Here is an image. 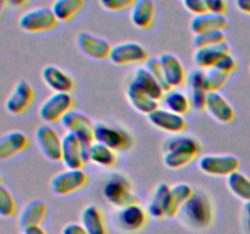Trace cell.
<instances>
[{
  "instance_id": "cell-12",
  "label": "cell",
  "mask_w": 250,
  "mask_h": 234,
  "mask_svg": "<svg viewBox=\"0 0 250 234\" xmlns=\"http://www.w3.org/2000/svg\"><path fill=\"white\" fill-rule=\"evenodd\" d=\"M148 214V211L142 205L133 202L119 209L116 214L117 226L125 233H137L146 227Z\"/></svg>"
},
{
  "instance_id": "cell-26",
  "label": "cell",
  "mask_w": 250,
  "mask_h": 234,
  "mask_svg": "<svg viewBox=\"0 0 250 234\" xmlns=\"http://www.w3.org/2000/svg\"><path fill=\"white\" fill-rule=\"evenodd\" d=\"M28 145V138L22 131L6 132L0 138V158H9L21 153Z\"/></svg>"
},
{
  "instance_id": "cell-18",
  "label": "cell",
  "mask_w": 250,
  "mask_h": 234,
  "mask_svg": "<svg viewBox=\"0 0 250 234\" xmlns=\"http://www.w3.org/2000/svg\"><path fill=\"white\" fill-rule=\"evenodd\" d=\"M205 110L211 116V118L220 123H229L236 117V112H234L232 105L220 92L208 93Z\"/></svg>"
},
{
  "instance_id": "cell-20",
  "label": "cell",
  "mask_w": 250,
  "mask_h": 234,
  "mask_svg": "<svg viewBox=\"0 0 250 234\" xmlns=\"http://www.w3.org/2000/svg\"><path fill=\"white\" fill-rule=\"evenodd\" d=\"M165 71L166 79H167L170 88H178L183 85L187 80V73H186L185 66L180 61V58L171 53H163L159 56Z\"/></svg>"
},
{
  "instance_id": "cell-28",
  "label": "cell",
  "mask_w": 250,
  "mask_h": 234,
  "mask_svg": "<svg viewBox=\"0 0 250 234\" xmlns=\"http://www.w3.org/2000/svg\"><path fill=\"white\" fill-rule=\"evenodd\" d=\"M81 223L88 234H107L103 211L95 205H87L81 212Z\"/></svg>"
},
{
  "instance_id": "cell-37",
  "label": "cell",
  "mask_w": 250,
  "mask_h": 234,
  "mask_svg": "<svg viewBox=\"0 0 250 234\" xmlns=\"http://www.w3.org/2000/svg\"><path fill=\"white\" fill-rule=\"evenodd\" d=\"M16 211V202L11 192L6 187H0V216L7 218L15 214Z\"/></svg>"
},
{
  "instance_id": "cell-24",
  "label": "cell",
  "mask_w": 250,
  "mask_h": 234,
  "mask_svg": "<svg viewBox=\"0 0 250 234\" xmlns=\"http://www.w3.org/2000/svg\"><path fill=\"white\" fill-rule=\"evenodd\" d=\"M129 19L137 28H149L155 20V4L153 0H136L131 7Z\"/></svg>"
},
{
  "instance_id": "cell-33",
  "label": "cell",
  "mask_w": 250,
  "mask_h": 234,
  "mask_svg": "<svg viewBox=\"0 0 250 234\" xmlns=\"http://www.w3.org/2000/svg\"><path fill=\"white\" fill-rule=\"evenodd\" d=\"M84 0H54L51 10L58 21L67 22L82 10Z\"/></svg>"
},
{
  "instance_id": "cell-4",
  "label": "cell",
  "mask_w": 250,
  "mask_h": 234,
  "mask_svg": "<svg viewBox=\"0 0 250 234\" xmlns=\"http://www.w3.org/2000/svg\"><path fill=\"white\" fill-rule=\"evenodd\" d=\"M60 122L63 128L66 129V132H70V133L75 134L80 139L83 151H84L85 160H87V162H89V160H88V153H89L90 145L95 141L94 123L90 121L87 115L73 109L71 111H68L62 117V119Z\"/></svg>"
},
{
  "instance_id": "cell-9",
  "label": "cell",
  "mask_w": 250,
  "mask_h": 234,
  "mask_svg": "<svg viewBox=\"0 0 250 234\" xmlns=\"http://www.w3.org/2000/svg\"><path fill=\"white\" fill-rule=\"evenodd\" d=\"M73 98L71 93H53L39 106L38 115L44 122L54 123L62 119V117L73 107Z\"/></svg>"
},
{
  "instance_id": "cell-23",
  "label": "cell",
  "mask_w": 250,
  "mask_h": 234,
  "mask_svg": "<svg viewBox=\"0 0 250 234\" xmlns=\"http://www.w3.org/2000/svg\"><path fill=\"white\" fill-rule=\"evenodd\" d=\"M227 26L225 15L207 11L204 14L195 15L189 22V28L193 34H200L210 31H224Z\"/></svg>"
},
{
  "instance_id": "cell-40",
  "label": "cell",
  "mask_w": 250,
  "mask_h": 234,
  "mask_svg": "<svg viewBox=\"0 0 250 234\" xmlns=\"http://www.w3.org/2000/svg\"><path fill=\"white\" fill-rule=\"evenodd\" d=\"M98 1H99L100 6L103 9L107 10V11L116 12L128 9V7L131 9L136 0H98Z\"/></svg>"
},
{
  "instance_id": "cell-34",
  "label": "cell",
  "mask_w": 250,
  "mask_h": 234,
  "mask_svg": "<svg viewBox=\"0 0 250 234\" xmlns=\"http://www.w3.org/2000/svg\"><path fill=\"white\" fill-rule=\"evenodd\" d=\"M229 75L225 73L224 71L219 70L216 67H211L205 70L204 78V88L208 93L210 92H219L225 83L227 82V78Z\"/></svg>"
},
{
  "instance_id": "cell-45",
  "label": "cell",
  "mask_w": 250,
  "mask_h": 234,
  "mask_svg": "<svg viewBox=\"0 0 250 234\" xmlns=\"http://www.w3.org/2000/svg\"><path fill=\"white\" fill-rule=\"evenodd\" d=\"M236 6L239 11L250 15V0H236Z\"/></svg>"
},
{
  "instance_id": "cell-25",
  "label": "cell",
  "mask_w": 250,
  "mask_h": 234,
  "mask_svg": "<svg viewBox=\"0 0 250 234\" xmlns=\"http://www.w3.org/2000/svg\"><path fill=\"white\" fill-rule=\"evenodd\" d=\"M193 192L194 189L188 183L180 182L171 185L167 197V206H166V218H173L177 216L181 207L189 199Z\"/></svg>"
},
{
  "instance_id": "cell-6",
  "label": "cell",
  "mask_w": 250,
  "mask_h": 234,
  "mask_svg": "<svg viewBox=\"0 0 250 234\" xmlns=\"http://www.w3.org/2000/svg\"><path fill=\"white\" fill-rule=\"evenodd\" d=\"M198 167L203 173L212 177H229L239 168V160L231 154H208L198 161Z\"/></svg>"
},
{
  "instance_id": "cell-36",
  "label": "cell",
  "mask_w": 250,
  "mask_h": 234,
  "mask_svg": "<svg viewBox=\"0 0 250 234\" xmlns=\"http://www.w3.org/2000/svg\"><path fill=\"white\" fill-rule=\"evenodd\" d=\"M144 67L146 68V70L149 71V72L153 75V77L155 78L156 80H158L159 83L161 84V87L165 89V92H167V90H170V85H168L167 83V79H166V76H165V71H164V67L163 65H161V61L160 58H155V56H153V58H149L148 60L144 62Z\"/></svg>"
},
{
  "instance_id": "cell-30",
  "label": "cell",
  "mask_w": 250,
  "mask_h": 234,
  "mask_svg": "<svg viewBox=\"0 0 250 234\" xmlns=\"http://www.w3.org/2000/svg\"><path fill=\"white\" fill-rule=\"evenodd\" d=\"M88 160H89V162L100 166V167L110 168L115 166L117 161L116 151L110 149L109 146L104 145V144L94 141L89 148Z\"/></svg>"
},
{
  "instance_id": "cell-11",
  "label": "cell",
  "mask_w": 250,
  "mask_h": 234,
  "mask_svg": "<svg viewBox=\"0 0 250 234\" xmlns=\"http://www.w3.org/2000/svg\"><path fill=\"white\" fill-rule=\"evenodd\" d=\"M37 145L44 157L53 162L61 161V149H62V136L58 134V132L53 127L48 124H42L37 127L36 133Z\"/></svg>"
},
{
  "instance_id": "cell-5",
  "label": "cell",
  "mask_w": 250,
  "mask_h": 234,
  "mask_svg": "<svg viewBox=\"0 0 250 234\" xmlns=\"http://www.w3.org/2000/svg\"><path fill=\"white\" fill-rule=\"evenodd\" d=\"M94 140L115 151L129 150L133 145V138L126 129L105 122H94Z\"/></svg>"
},
{
  "instance_id": "cell-41",
  "label": "cell",
  "mask_w": 250,
  "mask_h": 234,
  "mask_svg": "<svg viewBox=\"0 0 250 234\" xmlns=\"http://www.w3.org/2000/svg\"><path fill=\"white\" fill-rule=\"evenodd\" d=\"M214 67L224 71V72L227 73V75H231V73L233 72L237 67L236 58L231 55V53H229V54H226V55L222 56V58L217 61L216 65H215Z\"/></svg>"
},
{
  "instance_id": "cell-19",
  "label": "cell",
  "mask_w": 250,
  "mask_h": 234,
  "mask_svg": "<svg viewBox=\"0 0 250 234\" xmlns=\"http://www.w3.org/2000/svg\"><path fill=\"white\" fill-rule=\"evenodd\" d=\"M46 214V204L42 200H31L22 207L19 214V227L22 232L41 226Z\"/></svg>"
},
{
  "instance_id": "cell-39",
  "label": "cell",
  "mask_w": 250,
  "mask_h": 234,
  "mask_svg": "<svg viewBox=\"0 0 250 234\" xmlns=\"http://www.w3.org/2000/svg\"><path fill=\"white\" fill-rule=\"evenodd\" d=\"M204 78H205V70L203 68H194L187 75V83L189 89H205L204 88Z\"/></svg>"
},
{
  "instance_id": "cell-27",
  "label": "cell",
  "mask_w": 250,
  "mask_h": 234,
  "mask_svg": "<svg viewBox=\"0 0 250 234\" xmlns=\"http://www.w3.org/2000/svg\"><path fill=\"white\" fill-rule=\"evenodd\" d=\"M132 82L158 101L163 99L164 94H165V89L161 87L160 83L153 77V75L144 66H139L136 68Z\"/></svg>"
},
{
  "instance_id": "cell-15",
  "label": "cell",
  "mask_w": 250,
  "mask_h": 234,
  "mask_svg": "<svg viewBox=\"0 0 250 234\" xmlns=\"http://www.w3.org/2000/svg\"><path fill=\"white\" fill-rule=\"evenodd\" d=\"M148 121L155 128L171 134H180L187 128V122L182 115L170 111L167 109H156L155 111L148 115Z\"/></svg>"
},
{
  "instance_id": "cell-29",
  "label": "cell",
  "mask_w": 250,
  "mask_h": 234,
  "mask_svg": "<svg viewBox=\"0 0 250 234\" xmlns=\"http://www.w3.org/2000/svg\"><path fill=\"white\" fill-rule=\"evenodd\" d=\"M171 185L167 183H159L151 194L150 200L146 205V211L149 216L154 218H165L166 217V206H167V197L170 193Z\"/></svg>"
},
{
  "instance_id": "cell-8",
  "label": "cell",
  "mask_w": 250,
  "mask_h": 234,
  "mask_svg": "<svg viewBox=\"0 0 250 234\" xmlns=\"http://www.w3.org/2000/svg\"><path fill=\"white\" fill-rule=\"evenodd\" d=\"M87 182L88 176L82 168L80 170L66 168L51 177L49 187L54 194L63 196V195H68L82 189L87 184Z\"/></svg>"
},
{
  "instance_id": "cell-43",
  "label": "cell",
  "mask_w": 250,
  "mask_h": 234,
  "mask_svg": "<svg viewBox=\"0 0 250 234\" xmlns=\"http://www.w3.org/2000/svg\"><path fill=\"white\" fill-rule=\"evenodd\" d=\"M207 1L208 11L215 12V14L225 15L226 11V0H205Z\"/></svg>"
},
{
  "instance_id": "cell-38",
  "label": "cell",
  "mask_w": 250,
  "mask_h": 234,
  "mask_svg": "<svg viewBox=\"0 0 250 234\" xmlns=\"http://www.w3.org/2000/svg\"><path fill=\"white\" fill-rule=\"evenodd\" d=\"M189 100L190 106L197 111H203L207 106V99H208V92L205 89H189Z\"/></svg>"
},
{
  "instance_id": "cell-14",
  "label": "cell",
  "mask_w": 250,
  "mask_h": 234,
  "mask_svg": "<svg viewBox=\"0 0 250 234\" xmlns=\"http://www.w3.org/2000/svg\"><path fill=\"white\" fill-rule=\"evenodd\" d=\"M76 43L78 49L88 58H95V60H105L109 58L110 51L112 45L104 38L89 33V32L82 31L76 37Z\"/></svg>"
},
{
  "instance_id": "cell-7",
  "label": "cell",
  "mask_w": 250,
  "mask_h": 234,
  "mask_svg": "<svg viewBox=\"0 0 250 234\" xmlns=\"http://www.w3.org/2000/svg\"><path fill=\"white\" fill-rule=\"evenodd\" d=\"M58 22L51 7L39 6L24 11L20 16L19 26L24 32L37 33V32H44L54 28Z\"/></svg>"
},
{
  "instance_id": "cell-3",
  "label": "cell",
  "mask_w": 250,
  "mask_h": 234,
  "mask_svg": "<svg viewBox=\"0 0 250 234\" xmlns=\"http://www.w3.org/2000/svg\"><path fill=\"white\" fill-rule=\"evenodd\" d=\"M103 196L116 209L138 202L134 196L131 180L121 172H114L107 177L103 187Z\"/></svg>"
},
{
  "instance_id": "cell-50",
  "label": "cell",
  "mask_w": 250,
  "mask_h": 234,
  "mask_svg": "<svg viewBox=\"0 0 250 234\" xmlns=\"http://www.w3.org/2000/svg\"><path fill=\"white\" fill-rule=\"evenodd\" d=\"M249 71H250V68H249Z\"/></svg>"
},
{
  "instance_id": "cell-44",
  "label": "cell",
  "mask_w": 250,
  "mask_h": 234,
  "mask_svg": "<svg viewBox=\"0 0 250 234\" xmlns=\"http://www.w3.org/2000/svg\"><path fill=\"white\" fill-rule=\"evenodd\" d=\"M61 234H88V232L87 229L83 227L82 223L71 222V223L65 224V226L62 227Z\"/></svg>"
},
{
  "instance_id": "cell-22",
  "label": "cell",
  "mask_w": 250,
  "mask_h": 234,
  "mask_svg": "<svg viewBox=\"0 0 250 234\" xmlns=\"http://www.w3.org/2000/svg\"><path fill=\"white\" fill-rule=\"evenodd\" d=\"M126 98L127 101L129 102V105H131L137 112H139V114H143L148 116L151 112L155 111L156 109H159L158 100L153 99L150 95L146 94L144 90H142L141 88L137 84H134L132 80L129 82L128 87H127Z\"/></svg>"
},
{
  "instance_id": "cell-16",
  "label": "cell",
  "mask_w": 250,
  "mask_h": 234,
  "mask_svg": "<svg viewBox=\"0 0 250 234\" xmlns=\"http://www.w3.org/2000/svg\"><path fill=\"white\" fill-rule=\"evenodd\" d=\"M61 162L66 168H73V170H80L87 163L80 139L70 132H66L65 136H62Z\"/></svg>"
},
{
  "instance_id": "cell-35",
  "label": "cell",
  "mask_w": 250,
  "mask_h": 234,
  "mask_svg": "<svg viewBox=\"0 0 250 234\" xmlns=\"http://www.w3.org/2000/svg\"><path fill=\"white\" fill-rule=\"evenodd\" d=\"M226 41V33L225 31H210L200 34H194L193 38V46L194 49L204 48V46L216 45Z\"/></svg>"
},
{
  "instance_id": "cell-32",
  "label": "cell",
  "mask_w": 250,
  "mask_h": 234,
  "mask_svg": "<svg viewBox=\"0 0 250 234\" xmlns=\"http://www.w3.org/2000/svg\"><path fill=\"white\" fill-rule=\"evenodd\" d=\"M227 188L229 192L244 202L250 201V178L244 173L236 171L227 177Z\"/></svg>"
},
{
  "instance_id": "cell-47",
  "label": "cell",
  "mask_w": 250,
  "mask_h": 234,
  "mask_svg": "<svg viewBox=\"0 0 250 234\" xmlns=\"http://www.w3.org/2000/svg\"><path fill=\"white\" fill-rule=\"evenodd\" d=\"M23 234H48L44 228H42L41 226L33 227L31 229H27L26 232H23Z\"/></svg>"
},
{
  "instance_id": "cell-17",
  "label": "cell",
  "mask_w": 250,
  "mask_h": 234,
  "mask_svg": "<svg viewBox=\"0 0 250 234\" xmlns=\"http://www.w3.org/2000/svg\"><path fill=\"white\" fill-rule=\"evenodd\" d=\"M42 80L54 93H71L75 80L67 72L55 65H46L42 68Z\"/></svg>"
},
{
  "instance_id": "cell-46",
  "label": "cell",
  "mask_w": 250,
  "mask_h": 234,
  "mask_svg": "<svg viewBox=\"0 0 250 234\" xmlns=\"http://www.w3.org/2000/svg\"><path fill=\"white\" fill-rule=\"evenodd\" d=\"M27 2V0H1L2 5H7L11 7H21Z\"/></svg>"
},
{
  "instance_id": "cell-49",
  "label": "cell",
  "mask_w": 250,
  "mask_h": 234,
  "mask_svg": "<svg viewBox=\"0 0 250 234\" xmlns=\"http://www.w3.org/2000/svg\"><path fill=\"white\" fill-rule=\"evenodd\" d=\"M244 214L246 216H250V201L244 204Z\"/></svg>"
},
{
  "instance_id": "cell-1",
  "label": "cell",
  "mask_w": 250,
  "mask_h": 234,
  "mask_svg": "<svg viewBox=\"0 0 250 234\" xmlns=\"http://www.w3.org/2000/svg\"><path fill=\"white\" fill-rule=\"evenodd\" d=\"M214 216L211 199L203 190H194L177 214L180 221L193 231H204L209 228L214 221Z\"/></svg>"
},
{
  "instance_id": "cell-21",
  "label": "cell",
  "mask_w": 250,
  "mask_h": 234,
  "mask_svg": "<svg viewBox=\"0 0 250 234\" xmlns=\"http://www.w3.org/2000/svg\"><path fill=\"white\" fill-rule=\"evenodd\" d=\"M229 53V45L227 41L221 44L211 46H204V48H198L193 54V62L198 68L208 70L216 65L217 61L224 55Z\"/></svg>"
},
{
  "instance_id": "cell-2",
  "label": "cell",
  "mask_w": 250,
  "mask_h": 234,
  "mask_svg": "<svg viewBox=\"0 0 250 234\" xmlns=\"http://www.w3.org/2000/svg\"><path fill=\"white\" fill-rule=\"evenodd\" d=\"M200 151V144L190 136L175 134L163 144V162L170 170H180L192 162Z\"/></svg>"
},
{
  "instance_id": "cell-48",
  "label": "cell",
  "mask_w": 250,
  "mask_h": 234,
  "mask_svg": "<svg viewBox=\"0 0 250 234\" xmlns=\"http://www.w3.org/2000/svg\"><path fill=\"white\" fill-rule=\"evenodd\" d=\"M244 231L247 234H250V216L244 217Z\"/></svg>"
},
{
  "instance_id": "cell-10",
  "label": "cell",
  "mask_w": 250,
  "mask_h": 234,
  "mask_svg": "<svg viewBox=\"0 0 250 234\" xmlns=\"http://www.w3.org/2000/svg\"><path fill=\"white\" fill-rule=\"evenodd\" d=\"M149 58L146 46L137 41H121L112 45L109 60L117 66L146 62Z\"/></svg>"
},
{
  "instance_id": "cell-31",
  "label": "cell",
  "mask_w": 250,
  "mask_h": 234,
  "mask_svg": "<svg viewBox=\"0 0 250 234\" xmlns=\"http://www.w3.org/2000/svg\"><path fill=\"white\" fill-rule=\"evenodd\" d=\"M163 102L165 109L170 110V111L176 112L178 115H185L189 111L190 100L186 93L181 92L177 88H172V89L165 92L163 97Z\"/></svg>"
},
{
  "instance_id": "cell-42",
  "label": "cell",
  "mask_w": 250,
  "mask_h": 234,
  "mask_svg": "<svg viewBox=\"0 0 250 234\" xmlns=\"http://www.w3.org/2000/svg\"><path fill=\"white\" fill-rule=\"evenodd\" d=\"M182 4L188 11L192 12L193 16L204 14V12L208 11L207 1L205 0H182Z\"/></svg>"
},
{
  "instance_id": "cell-13",
  "label": "cell",
  "mask_w": 250,
  "mask_h": 234,
  "mask_svg": "<svg viewBox=\"0 0 250 234\" xmlns=\"http://www.w3.org/2000/svg\"><path fill=\"white\" fill-rule=\"evenodd\" d=\"M33 99L34 92L32 85L26 79H20L15 83L5 100V110L11 115H21L31 106Z\"/></svg>"
}]
</instances>
